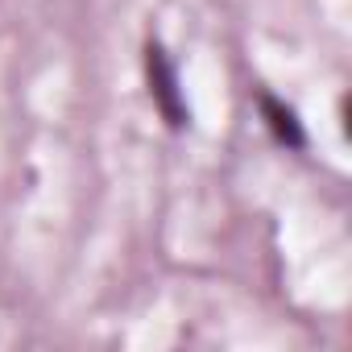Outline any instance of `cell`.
I'll return each mask as SVG.
<instances>
[{"label":"cell","instance_id":"1","mask_svg":"<svg viewBox=\"0 0 352 352\" xmlns=\"http://www.w3.org/2000/svg\"><path fill=\"white\" fill-rule=\"evenodd\" d=\"M149 83L157 91V108L170 120V129H183L187 124V108L179 104V79H174V67L166 63L162 46H149Z\"/></svg>","mask_w":352,"mask_h":352},{"label":"cell","instance_id":"2","mask_svg":"<svg viewBox=\"0 0 352 352\" xmlns=\"http://www.w3.org/2000/svg\"><path fill=\"white\" fill-rule=\"evenodd\" d=\"M261 112H265L270 133H274L286 149H302V145H307V137H302V129H298V120H294V112H290L286 104H278L274 96H261Z\"/></svg>","mask_w":352,"mask_h":352}]
</instances>
